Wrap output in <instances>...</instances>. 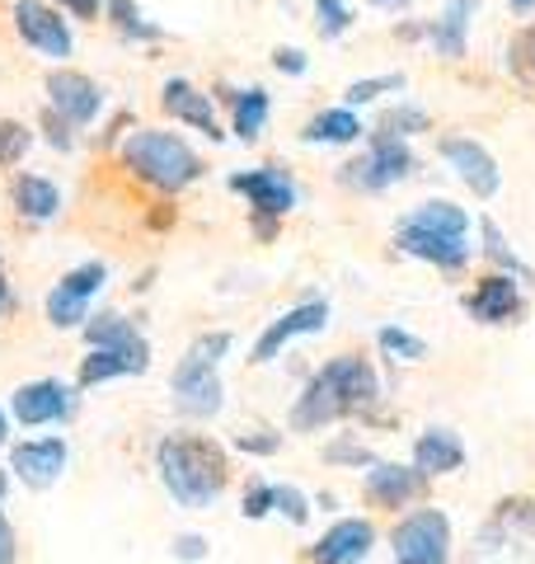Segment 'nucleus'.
Wrapping results in <instances>:
<instances>
[{"label":"nucleus","mask_w":535,"mask_h":564,"mask_svg":"<svg viewBox=\"0 0 535 564\" xmlns=\"http://www.w3.org/2000/svg\"><path fill=\"white\" fill-rule=\"evenodd\" d=\"M329 329V302H319V296H310V302H301L292 311H282L273 325H268L259 334V344H254V358L249 362H273L282 358V348L296 344V339H306V334H325Z\"/></svg>","instance_id":"obj_8"},{"label":"nucleus","mask_w":535,"mask_h":564,"mask_svg":"<svg viewBox=\"0 0 535 564\" xmlns=\"http://www.w3.org/2000/svg\"><path fill=\"white\" fill-rule=\"evenodd\" d=\"M479 231H484V254H489L493 263H503V269H512V273H526V269H522V259H516V250L507 245V236L498 231V226H493L489 217L479 221Z\"/></svg>","instance_id":"obj_32"},{"label":"nucleus","mask_w":535,"mask_h":564,"mask_svg":"<svg viewBox=\"0 0 535 564\" xmlns=\"http://www.w3.org/2000/svg\"><path fill=\"white\" fill-rule=\"evenodd\" d=\"M14 29H20V39L33 47V52H43V57L52 62H66L70 57V24L62 20V10H52L47 0H20L14 6Z\"/></svg>","instance_id":"obj_9"},{"label":"nucleus","mask_w":535,"mask_h":564,"mask_svg":"<svg viewBox=\"0 0 535 564\" xmlns=\"http://www.w3.org/2000/svg\"><path fill=\"white\" fill-rule=\"evenodd\" d=\"M414 466L433 480V475H456L466 466V443L451 429H423L414 443Z\"/></svg>","instance_id":"obj_20"},{"label":"nucleus","mask_w":535,"mask_h":564,"mask_svg":"<svg viewBox=\"0 0 535 564\" xmlns=\"http://www.w3.org/2000/svg\"><path fill=\"white\" fill-rule=\"evenodd\" d=\"M376 395H381V381L371 372V362L343 352V358L319 367L310 386L301 391L296 410H292V429H301V433L325 429L334 419H348L357 410H367V404H376Z\"/></svg>","instance_id":"obj_1"},{"label":"nucleus","mask_w":535,"mask_h":564,"mask_svg":"<svg viewBox=\"0 0 535 564\" xmlns=\"http://www.w3.org/2000/svg\"><path fill=\"white\" fill-rule=\"evenodd\" d=\"M10 414L24 423V429H43V423H62V419H70L76 414V391L70 386H62V381H29V386H20L14 391V400H10Z\"/></svg>","instance_id":"obj_12"},{"label":"nucleus","mask_w":535,"mask_h":564,"mask_svg":"<svg viewBox=\"0 0 535 564\" xmlns=\"http://www.w3.org/2000/svg\"><path fill=\"white\" fill-rule=\"evenodd\" d=\"M109 14H113V24L122 33H132V39H137V33H141V39H160V29L141 20V10L132 6V0H109Z\"/></svg>","instance_id":"obj_33"},{"label":"nucleus","mask_w":535,"mask_h":564,"mask_svg":"<svg viewBox=\"0 0 535 564\" xmlns=\"http://www.w3.org/2000/svg\"><path fill=\"white\" fill-rule=\"evenodd\" d=\"M507 6H512L516 14H531V10H535V0H507Z\"/></svg>","instance_id":"obj_44"},{"label":"nucleus","mask_w":535,"mask_h":564,"mask_svg":"<svg viewBox=\"0 0 535 564\" xmlns=\"http://www.w3.org/2000/svg\"><path fill=\"white\" fill-rule=\"evenodd\" d=\"M155 470H160V485L170 489V499L178 508H211L226 489V452L207 437H165L155 452Z\"/></svg>","instance_id":"obj_2"},{"label":"nucleus","mask_w":535,"mask_h":564,"mask_svg":"<svg viewBox=\"0 0 535 564\" xmlns=\"http://www.w3.org/2000/svg\"><path fill=\"white\" fill-rule=\"evenodd\" d=\"M376 132L408 141V137L427 132V113H423V109H414V104H395V109H385V118H381V128H376Z\"/></svg>","instance_id":"obj_29"},{"label":"nucleus","mask_w":535,"mask_h":564,"mask_svg":"<svg viewBox=\"0 0 535 564\" xmlns=\"http://www.w3.org/2000/svg\"><path fill=\"white\" fill-rule=\"evenodd\" d=\"M376 339H381V348H385L395 362H423V358H427V344L418 339V334L400 329V325H385V329L376 334Z\"/></svg>","instance_id":"obj_30"},{"label":"nucleus","mask_w":535,"mask_h":564,"mask_svg":"<svg viewBox=\"0 0 535 564\" xmlns=\"http://www.w3.org/2000/svg\"><path fill=\"white\" fill-rule=\"evenodd\" d=\"M85 344H89V348L141 352V358H151V344H146V334H141V329L128 321V315H118V311L89 315V325H85Z\"/></svg>","instance_id":"obj_21"},{"label":"nucleus","mask_w":535,"mask_h":564,"mask_svg":"<svg viewBox=\"0 0 535 564\" xmlns=\"http://www.w3.org/2000/svg\"><path fill=\"white\" fill-rule=\"evenodd\" d=\"M0 564H14V527L0 513Z\"/></svg>","instance_id":"obj_43"},{"label":"nucleus","mask_w":535,"mask_h":564,"mask_svg":"<svg viewBox=\"0 0 535 564\" xmlns=\"http://www.w3.org/2000/svg\"><path fill=\"white\" fill-rule=\"evenodd\" d=\"M277 513L287 518L292 527H306L310 522V499L296 485H277Z\"/></svg>","instance_id":"obj_35"},{"label":"nucleus","mask_w":535,"mask_h":564,"mask_svg":"<svg viewBox=\"0 0 535 564\" xmlns=\"http://www.w3.org/2000/svg\"><path fill=\"white\" fill-rule=\"evenodd\" d=\"M47 95H52V113H62L70 128H89L103 113V90L80 70H52Z\"/></svg>","instance_id":"obj_13"},{"label":"nucleus","mask_w":535,"mask_h":564,"mask_svg":"<svg viewBox=\"0 0 535 564\" xmlns=\"http://www.w3.org/2000/svg\"><path fill=\"white\" fill-rule=\"evenodd\" d=\"M441 161L456 170V180L466 184L474 198H493L503 188V170L489 155V147H479L474 137H446L441 141Z\"/></svg>","instance_id":"obj_10"},{"label":"nucleus","mask_w":535,"mask_h":564,"mask_svg":"<svg viewBox=\"0 0 535 564\" xmlns=\"http://www.w3.org/2000/svg\"><path fill=\"white\" fill-rule=\"evenodd\" d=\"M395 240H400V250H404V254H414V259H423V263H437V269H446V273L466 269V263H470V254H474V245L456 240V236L418 231V226H408V221H400Z\"/></svg>","instance_id":"obj_17"},{"label":"nucleus","mask_w":535,"mask_h":564,"mask_svg":"<svg viewBox=\"0 0 535 564\" xmlns=\"http://www.w3.org/2000/svg\"><path fill=\"white\" fill-rule=\"evenodd\" d=\"M47 141H52V147H62V151H70V141H76V137H70V122L62 113H47Z\"/></svg>","instance_id":"obj_42"},{"label":"nucleus","mask_w":535,"mask_h":564,"mask_svg":"<svg viewBox=\"0 0 535 564\" xmlns=\"http://www.w3.org/2000/svg\"><path fill=\"white\" fill-rule=\"evenodd\" d=\"M371 6H381V10H404L408 0H371Z\"/></svg>","instance_id":"obj_45"},{"label":"nucleus","mask_w":535,"mask_h":564,"mask_svg":"<svg viewBox=\"0 0 535 564\" xmlns=\"http://www.w3.org/2000/svg\"><path fill=\"white\" fill-rule=\"evenodd\" d=\"M6 489H10V480H6V470H0V503H6Z\"/></svg>","instance_id":"obj_48"},{"label":"nucleus","mask_w":535,"mask_h":564,"mask_svg":"<svg viewBox=\"0 0 535 564\" xmlns=\"http://www.w3.org/2000/svg\"><path fill=\"white\" fill-rule=\"evenodd\" d=\"M404 221L418 226V231H437V236H456V240L470 236V212L456 207V203H446V198H427L423 207L408 212Z\"/></svg>","instance_id":"obj_26"},{"label":"nucleus","mask_w":535,"mask_h":564,"mask_svg":"<svg viewBox=\"0 0 535 564\" xmlns=\"http://www.w3.org/2000/svg\"><path fill=\"white\" fill-rule=\"evenodd\" d=\"M390 545H395V564H451V518L441 508H418L400 518Z\"/></svg>","instance_id":"obj_6"},{"label":"nucleus","mask_w":535,"mask_h":564,"mask_svg":"<svg viewBox=\"0 0 535 564\" xmlns=\"http://www.w3.org/2000/svg\"><path fill=\"white\" fill-rule=\"evenodd\" d=\"M329 462H352V466H376V462H371V452H367V447H357V443H334V447H329Z\"/></svg>","instance_id":"obj_40"},{"label":"nucleus","mask_w":535,"mask_h":564,"mask_svg":"<svg viewBox=\"0 0 535 564\" xmlns=\"http://www.w3.org/2000/svg\"><path fill=\"white\" fill-rule=\"evenodd\" d=\"M122 165H128L137 180H146L165 193H178L193 180H203L198 151H193L178 132H165V128H137L128 141H122Z\"/></svg>","instance_id":"obj_3"},{"label":"nucleus","mask_w":535,"mask_h":564,"mask_svg":"<svg viewBox=\"0 0 535 564\" xmlns=\"http://www.w3.org/2000/svg\"><path fill=\"white\" fill-rule=\"evenodd\" d=\"M230 188H236L240 198H249V207H254L259 217H287V212L296 207V184L277 165L236 170L230 174Z\"/></svg>","instance_id":"obj_11"},{"label":"nucleus","mask_w":535,"mask_h":564,"mask_svg":"<svg viewBox=\"0 0 535 564\" xmlns=\"http://www.w3.org/2000/svg\"><path fill=\"white\" fill-rule=\"evenodd\" d=\"M404 90V76L390 70V76H367V80H352L343 90V104L348 109H362V104H376L381 95H400Z\"/></svg>","instance_id":"obj_28"},{"label":"nucleus","mask_w":535,"mask_h":564,"mask_svg":"<svg viewBox=\"0 0 535 564\" xmlns=\"http://www.w3.org/2000/svg\"><path fill=\"white\" fill-rule=\"evenodd\" d=\"M160 109H165L174 122H188V128H198L203 137L221 141L217 109H211V95H203L193 80H165V90H160Z\"/></svg>","instance_id":"obj_19"},{"label":"nucleus","mask_w":535,"mask_h":564,"mask_svg":"<svg viewBox=\"0 0 535 564\" xmlns=\"http://www.w3.org/2000/svg\"><path fill=\"white\" fill-rule=\"evenodd\" d=\"M268 109H273V104H268V90H240L236 95V137L240 141H259L263 137V128H268Z\"/></svg>","instance_id":"obj_27"},{"label":"nucleus","mask_w":535,"mask_h":564,"mask_svg":"<svg viewBox=\"0 0 535 564\" xmlns=\"http://www.w3.org/2000/svg\"><path fill=\"white\" fill-rule=\"evenodd\" d=\"M103 282H109V269H103L99 259L70 269L57 288L47 292V321L57 329H85L89 325V302L103 292Z\"/></svg>","instance_id":"obj_7"},{"label":"nucleus","mask_w":535,"mask_h":564,"mask_svg":"<svg viewBox=\"0 0 535 564\" xmlns=\"http://www.w3.org/2000/svg\"><path fill=\"white\" fill-rule=\"evenodd\" d=\"M6 437H10V419H6V410H0V447H6Z\"/></svg>","instance_id":"obj_47"},{"label":"nucleus","mask_w":535,"mask_h":564,"mask_svg":"<svg viewBox=\"0 0 535 564\" xmlns=\"http://www.w3.org/2000/svg\"><path fill=\"white\" fill-rule=\"evenodd\" d=\"M277 508V485H249L244 489V518H268Z\"/></svg>","instance_id":"obj_36"},{"label":"nucleus","mask_w":535,"mask_h":564,"mask_svg":"<svg viewBox=\"0 0 535 564\" xmlns=\"http://www.w3.org/2000/svg\"><path fill=\"white\" fill-rule=\"evenodd\" d=\"M207 555V541L198 532H184V536H174V560H184V564H198Z\"/></svg>","instance_id":"obj_38"},{"label":"nucleus","mask_w":535,"mask_h":564,"mask_svg":"<svg viewBox=\"0 0 535 564\" xmlns=\"http://www.w3.org/2000/svg\"><path fill=\"white\" fill-rule=\"evenodd\" d=\"M14 207H20V217H29V221H52L62 212V188L43 180V174H20V180H14Z\"/></svg>","instance_id":"obj_24"},{"label":"nucleus","mask_w":535,"mask_h":564,"mask_svg":"<svg viewBox=\"0 0 535 564\" xmlns=\"http://www.w3.org/2000/svg\"><path fill=\"white\" fill-rule=\"evenodd\" d=\"M29 147H33V137H29L24 122H0V165L24 161Z\"/></svg>","instance_id":"obj_34"},{"label":"nucleus","mask_w":535,"mask_h":564,"mask_svg":"<svg viewBox=\"0 0 535 564\" xmlns=\"http://www.w3.org/2000/svg\"><path fill=\"white\" fill-rule=\"evenodd\" d=\"M531 57H535V29H531Z\"/></svg>","instance_id":"obj_49"},{"label":"nucleus","mask_w":535,"mask_h":564,"mask_svg":"<svg viewBox=\"0 0 535 564\" xmlns=\"http://www.w3.org/2000/svg\"><path fill=\"white\" fill-rule=\"evenodd\" d=\"M6 306H10V288H6V278H0V315H6Z\"/></svg>","instance_id":"obj_46"},{"label":"nucleus","mask_w":535,"mask_h":564,"mask_svg":"<svg viewBox=\"0 0 535 564\" xmlns=\"http://www.w3.org/2000/svg\"><path fill=\"white\" fill-rule=\"evenodd\" d=\"M470 20H474V0H446L441 20L427 29V39H433L437 57H466V39H470Z\"/></svg>","instance_id":"obj_22"},{"label":"nucleus","mask_w":535,"mask_h":564,"mask_svg":"<svg viewBox=\"0 0 535 564\" xmlns=\"http://www.w3.org/2000/svg\"><path fill=\"white\" fill-rule=\"evenodd\" d=\"M52 6H62L70 20H95V14L103 10V0H52Z\"/></svg>","instance_id":"obj_41"},{"label":"nucleus","mask_w":535,"mask_h":564,"mask_svg":"<svg viewBox=\"0 0 535 564\" xmlns=\"http://www.w3.org/2000/svg\"><path fill=\"white\" fill-rule=\"evenodd\" d=\"M236 447H240V452H254V456H273V452H277V437H273V433H268V437H263V433H240Z\"/></svg>","instance_id":"obj_39"},{"label":"nucleus","mask_w":535,"mask_h":564,"mask_svg":"<svg viewBox=\"0 0 535 564\" xmlns=\"http://www.w3.org/2000/svg\"><path fill=\"white\" fill-rule=\"evenodd\" d=\"M151 367V358L141 352H113V348H89V358L80 362V386H103L113 377H141Z\"/></svg>","instance_id":"obj_23"},{"label":"nucleus","mask_w":535,"mask_h":564,"mask_svg":"<svg viewBox=\"0 0 535 564\" xmlns=\"http://www.w3.org/2000/svg\"><path fill=\"white\" fill-rule=\"evenodd\" d=\"M226 352H230V334L226 329L198 334V339H193V348L184 352V362H178L174 377H170V395L178 404V414L211 419L221 410V377H217V367H221Z\"/></svg>","instance_id":"obj_4"},{"label":"nucleus","mask_w":535,"mask_h":564,"mask_svg":"<svg viewBox=\"0 0 535 564\" xmlns=\"http://www.w3.org/2000/svg\"><path fill=\"white\" fill-rule=\"evenodd\" d=\"M66 462H70L66 437H33V443H20L10 452V470L20 475L29 489H52L62 480Z\"/></svg>","instance_id":"obj_14"},{"label":"nucleus","mask_w":535,"mask_h":564,"mask_svg":"<svg viewBox=\"0 0 535 564\" xmlns=\"http://www.w3.org/2000/svg\"><path fill=\"white\" fill-rule=\"evenodd\" d=\"M310 141V147H352L357 137H362V118H357V109H325V113H315L306 122V132H301Z\"/></svg>","instance_id":"obj_25"},{"label":"nucleus","mask_w":535,"mask_h":564,"mask_svg":"<svg viewBox=\"0 0 535 564\" xmlns=\"http://www.w3.org/2000/svg\"><path fill=\"white\" fill-rule=\"evenodd\" d=\"M466 311L479 325H507L522 311V288H516L512 273H489L474 282V292L466 296Z\"/></svg>","instance_id":"obj_16"},{"label":"nucleus","mask_w":535,"mask_h":564,"mask_svg":"<svg viewBox=\"0 0 535 564\" xmlns=\"http://www.w3.org/2000/svg\"><path fill=\"white\" fill-rule=\"evenodd\" d=\"M352 29V10L343 0H315V33L319 39H343Z\"/></svg>","instance_id":"obj_31"},{"label":"nucleus","mask_w":535,"mask_h":564,"mask_svg":"<svg viewBox=\"0 0 535 564\" xmlns=\"http://www.w3.org/2000/svg\"><path fill=\"white\" fill-rule=\"evenodd\" d=\"M376 545V527L367 518H338L325 536L315 541V564H362Z\"/></svg>","instance_id":"obj_15"},{"label":"nucleus","mask_w":535,"mask_h":564,"mask_svg":"<svg viewBox=\"0 0 535 564\" xmlns=\"http://www.w3.org/2000/svg\"><path fill=\"white\" fill-rule=\"evenodd\" d=\"M273 66L282 70V76H306V52H301V47H277L273 52Z\"/></svg>","instance_id":"obj_37"},{"label":"nucleus","mask_w":535,"mask_h":564,"mask_svg":"<svg viewBox=\"0 0 535 564\" xmlns=\"http://www.w3.org/2000/svg\"><path fill=\"white\" fill-rule=\"evenodd\" d=\"M427 489V475L418 466H390V462H376L367 470V494L376 508H408L418 503Z\"/></svg>","instance_id":"obj_18"},{"label":"nucleus","mask_w":535,"mask_h":564,"mask_svg":"<svg viewBox=\"0 0 535 564\" xmlns=\"http://www.w3.org/2000/svg\"><path fill=\"white\" fill-rule=\"evenodd\" d=\"M408 174H414V151H408V141L385 137V132H371L367 151L338 170V180H343L348 188H357V193H381L390 184L408 180Z\"/></svg>","instance_id":"obj_5"}]
</instances>
